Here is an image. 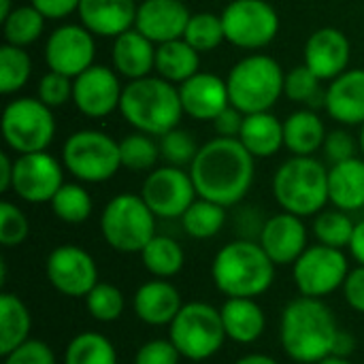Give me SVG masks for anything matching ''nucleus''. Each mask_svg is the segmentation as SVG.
Listing matches in <instances>:
<instances>
[{
  "label": "nucleus",
  "instance_id": "ddd939ff",
  "mask_svg": "<svg viewBox=\"0 0 364 364\" xmlns=\"http://www.w3.org/2000/svg\"><path fill=\"white\" fill-rule=\"evenodd\" d=\"M141 196L156 218L181 220V215L198 198V192L190 171L164 164L147 173Z\"/></svg>",
  "mask_w": 364,
  "mask_h": 364
},
{
  "label": "nucleus",
  "instance_id": "e433bc0d",
  "mask_svg": "<svg viewBox=\"0 0 364 364\" xmlns=\"http://www.w3.org/2000/svg\"><path fill=\"white\" fill-rule=\"evenodd\" d=\"M119 156H122V168H128L132 173L154 171L158 160H162L158 139L136 130L119 141Z\"/></svg>",
  "mask_w": 364,
  "mask_h": 364
},
{
  "label": "nucleus",
  "instance_id": "de8ad7c7",
  "mask_svg": "<svg viewBox=\"0 0 364 364\" xmlns=\"http://www.w3.org/2000/svg\"><path fill=\"white\" fill-rule=\"evenodd\" d=\"M179 360L181 354L171 339H151L136 350L132 364H179Z\"/></svg>",
  "mask_w": 364,
  "mask_h": 364
},
{
  "label": "nucleus",
  "instance_id": "5fc2aeb1",
  "mask_svg": "<svg viewBox=\"0 0 364 364\" xmlns=\"http://www.w3.org/2000/svg\"><path fill=\"white\" fill-rule=\"evenodd\" d=\"M13 164H15V160L6 151H2L0 154V192L2 194L9 192L13 186Z\"/></svg>",
  "mask_w": 364,
  "mask_h": 364
},
{
  "label": "nucleus",
  "instance_id": "f704fd0d",
  "mask_svg": "<svg viewBox=\"0 0 364 364\" xmlns=\"http://www.w3.org/2000/svg\"><path fill=\"white\" fill-rule=\"evenodd\" d=\"M224 224H226V207L200 196L181 215V226L186 235L196 241L213 239L215 235H220Z\"/></svg>",
  "mask_w": 364,
  "mask_h": 364
},
{
  "label": "nucleus",
  "instance_id": "4c0bfd02",
  "mask_svg": "<svg viewBox=\"0 0 364 364\" xmlns=\"http://www.w3.org/2000/svg\"><path fill=\"white\" fill-rule=\"evenodd\" d=\"M32 75V58L26 51V47L9 45L4 43L0 47V94L13 96L26 83Z\"/></svg>",
  "mask_w": 364,
  "mask_h": 364
},
{
  "label": "nucleus",
  "instance_id": "0eeeda50",
  "mask_svg": "<svg viewBox=\"0 0 364 364\" xmlns=\"http://www.w3.org/2000/svg\"><path fill=\"white\" fill-rule=\"evenodd\" d=\"M100 235L119 254H141L156 237V215L141 194L122 192L105 205Z\"/></svg>",
  "mask_w": 364,
  "mask_h": 364
},
{
  "label": "nucleus",
  "instance_id": "37998d69",
  "mask_svg": "<svg viewBox=\"0 0 364 364\" xmlns=\"http://www.w3.org/2000/svg\"><path fill=\"white\" fill-rule=\"evenodd\" d=\"M158 143H160V158L164 160V164L179 166V168H186V166L190 168V164L194 162L200 149L194 136L183 128L168 130L166 134L158 136Z\"/></svg>",
  "mask_w": 364,
  "mask_h": 364
},
{
  "label": "nucleus",
  "instance_id": "a211bd4d",
  "mask_svg": "<svg viewBox=\"0 0 364 364\" xmlns=\"http://www.w3.org/2000/svg\"><path fill=\"white\" fill-rule=\"evenodd\" d=\"M352 45L343 30L324 26L309 34L303 47V64L322 81H333L350 68Z\"/></svg>",
  "mask_w": 364,
  "mask_h": 364
},
{
  "label": "nucleus",
  "instance_id": "58836bf2",
  "mask_svg": "<svg viewBox=\"0 0 364 364\" xmlns=\"http://www.w3.org/2000/svg\"><path fill=\"white\" fill-rule=\"evenodd\" d=\"M356 222L350 218L348 211L341 209H324L318 215H314V235L318 243L328 247H350V241L354 237Z\"/></svg>",
  "mask_w": 364,
  "mask_h": 364
},
{
  "label": "nucleus",
  "instance_id": "13d9d810",
  "mask_svg": "<svg viewBox=\"0 0 364 364\" xmlns=\"http://www.w3.org/2000/svg\"><path fill=\"white\" fill-rule=\"evenodd\" d=\"M13 9H15L13 6V0H0V21H4L11 15Z\"/></svg>",
  "mask_w": 364,
  "mask_h": 364
},
{
  "label": "nucleus",
  "instance_id": "6ab92c4d",
  "mask_svg": "<svg viewBox=\"0 0 364 364\" xmlns=\"http://www.w3.org/2000/svg\"><path fill=\"white\" fill-rule=\"evenodd\" d=\"M303 220L305 218H299L288 211L275 213L264 220L258 235V243L277 267L294 264L301 258V254L309 247L307 226Z\"/></svg>",
  "mask_w": 364,
  "mask_h": 364
},
{
  "label": "nucleus",
  "instance_id": "4468645a",
  "mask_svg": "<svg viewBox=\"0 0 364 364\" xmlns=\"http://www.w3.org/2000/svg\"><path fill=\"white\" fill-rule=\"evenodd\" d=\"M45 277L55 292L70 299H85L100 282L92 254L73 243L58 245L49 252L45 260Z\"/></svg>",
  "mask_w": 364,
  "mask_h": 364
},
{
  "label": "nucleus",
  "instance_id": "423d86ee",
  "mask_svg": "<svg viewBox=\"0 0 364 364\" xmlns=\"http://www.w3.org/2000/svg\"><path fill=\"white\" fill-rule=\"evenodd\" d=\"M230 105L241 113L271 111L284 96L286 73L282 64L267 53H250L241 58L226 77Z\"/></svg>",
  "mask_w": 364,
  "mask_h": 364
},
{
  "label": "nucleus",
  "instance_id": "393cba45",
  "mask_svg": "<svg viewBox=\"0 0 364 364\" xmlns=\"http://www.w3.org/2000/svg\"><path fill=\"white\" fill-rule=\"evenodd\" d=\"M156 47L158 45L145 34H141L136 28H130L113 38L111 66L128 81L143 79L156 70Z\"/></svg>",
  "mask_w": 364,
  "mask_h": 364
},
{
  "label": "nucleus",
  "instance_id": "c756f323",
  "mask_svg": "<svg viewBox=\"0 0 364 364\" xmlns=\"http://www.w3.org/2000/svg\"><path fill=\"white\" fill-rule=\"evenodd\" d=\"M200 70V53L186 41L175 38L156 47V75L181 85Z\"/></svg>",
  "mask_w": 364,
  "mask_h": 364
},
{
  "label": "nucleus",
  "instance_id": "c03bdc74",
  "mask_svg": "<svg viewBox=\"0 0 364 364\" xmlns=\"http://www.w3.org/2000/svg\"><path fill=\"white\" fill-rule=\"evenodd\" d=\"M30 235V222L26 213L9 200L0 203V245L17 247Z\"/></svg>",
  "mask_w": 364,
  "mask_h": 364
},
{
  "label": "nucleus",
  "instance_id": "1a4fd4ad",
  "mask_svg": "<svg viewBox=\"0 0 364 364\" xmlns=\"http://www.w3.org/2000/svg\"><path fill=\"white\" fill-rule=\"evenodd\" d=\"M62 164L81 183H105L122 168L119 141L102 130H77L64 141Z\"/></svg>",
  "mask_w": 364,
  "mask_h": 364
},
{
  "label": "nucleus",
  "instance_id": "4be33fe9",
  "mask_svg": "<svg viewBox=\"0 0 364 364\" xmlns=\"http://www.w3.org/2000/svg\"><path fill=\"white\" fill-rule=\"evenodd\" d=\"M324 109L331 119L341 126L364 124V68H348L328 81L324 92Z\"/></svg>",
  "mask_w": 364,
  "mask_h": 364
},
{
  "label": "nucleus",
  "instance_id": "39448f33",
  "mask_svg": "<svg viewBox=\"0 0 364 364\" xmlns=\"http://www.w3.org/2000/svg\"><path fill=\"white\" fill-rule=\"evenodd\" d=\"M273 196L282 211L318 215L328 205V168L314 156H292L273 175Z\"/></svg>",
  "mask_w": 364,
  "mask_h": 364
},
{
  "label": "nucleus",
  "instance_id": "09e8293b",
  "mask_svg": "<svg viewBox=\"0 0 364 364\" xmlns=\"http://www.w3.org/2000/svg\"><path fill=\"white\" fill-rule=\"evenodd\" d=\"M324 154L326 158L331 160V164H337V162H343V160H350V158H356L358 154V143L356 139L346 130V128H337L333 132L326 134V141H324Z\"/></svg>",
  "mask_w": 364,
  "mask_h": 364
},
{
  "label": "nucleus",
  "instance_id": "bf43d9fd",
  "mask_svg": "<svg viewBox=\"0 0 364 364\" xmlns=\"http://www.w3.org/2000/svg\"><path fill=\"white\" fill-rule=\"evenodd\" d=\"M318 364H354L350 358H343V356H335V354H331V356H326L324 360H320Z\"/></svg>",
  "mask_w": 364,
  "mask_h": 364
},
{
  "label": "nucleus",
  "instance_id": "72a5a7b5",
  "mask_svg": "<svg viewBox=\"0 0 364 364\" xmlns=\"http://www.w3.org/2000/svg\"><path fill=\"white\" fill-rule=\"evenodd\" d=\"M51 211L53 215L64 224H83L90 220L94 211V200L87 188L81 181H64V186L55 192L51 198Z\"/></svg>",
  "mask_w": 364,
  "mask_h": 364
},
{
  "label": "nucleus",
  "instance_id": "b1692460",
  "mask_svg": "<svg viewBox=\"0 0 364 364\" xmlns=\"http://www.w3.org/2000/svg\"><path fill=\"white\" fill-rule=\"evenodd\" d=\"M181 307V294L168 279L154 277L151 282L141 284L132 296L134 316L147 326H171Z\"/></svg>",
  "mask_w": 364,
  "mask_h": 364
},
{
  "label": "nucleus",
  "instance_id": "7c9ffc66",
  "mask_svg": "<svg viewBox=\"0 0 364 364\" xmlns=\"http://www.w3.org/2000/svg\"><path fill=\"white\" fill-rule=\"evenodd\" d=\"M32 316L28 305L13 292H0V354L6 356L30 339Z\"/></svg>",
  "mask_w": 364,
  "mask_h": 364
},
{
  "label": "nucleus",
  "instance_id": "6e6d98bb",
  "mask_svg": "<svg viewBox=\"0 0 364 364\" xmlns=\"http://www.w3.org/2000/svg\"><path fill=\"white\" fill-rule=\"evenodd\" d=\"M354 350H356V339H354V335H352V333H348V331H339L333 354H335V356L350 358Z\"/></svg>",
  "mask_w": 364,
  "mask_h": 364
},
{
  "label": "nucleus",
  "instance_id": "9d476101",
  "mask_svg": "<svg viewBox=\"0 0 364 364\" xmlns=\"http://www.w3.org/2000/svg\"><path fill=\"white\" fill-rule=\"evenodd\" d=\"M2 139L11 151L36 154L47 151L55 136L53 109L34 96H17L2 111Z\"/></svg>",
  "mask_w": 364,
  "mask_h": 364
},
{
  "label": "nucleus",
  "instance_id": "bb28decb",
  "mask_svg": "<svg viewBox=\"0 0 364 364\" xmlns=\"http://www.w3.org/2000/svg\"><path fill=\"white\" fill-rule=\"evenodd\" d=\"M220 314L226 337L239 346L256 343L267 331V316L256 299H226Z\"/></svg>",
  "mask_w": 364,
  "mask_h": 364
},
{
  "label": "nucleus",
  "instance_id": "864d4df0",
  "mask_svg": "<svg viewBox=\"0 0 364 364\" xmlns=\"http://www.w3.org/2000/svg\"><path fill=\"white\" fill-rule=\"evenodd\" d=\"M350 254H352V258L358 262V264H363L364 267V220L360 222H356V228H354V237H352V241H350Z\"/></svg>",
  "mask_w": 364,
  "mask_h": 364
},
{
  "label": "nucleus",
  "instance_id": "49530a36",
  "mask_svg": "<svg viewBox=\"0 0 364 364\" xmlns=\"http://www.w3.org/2000/svg\"><path fill=\"white\" fill-rule=\"evenodd\" d=\"M2 364H58L53 350L41 339H28L6 356H2Z\"/></svg>",
  "mask_w": 364,
  "mask_h": 364
},
{
  "label": "nucleus",
  "instance_id": "4d7b16f0",
  "mask_svg": "<svg viewBox=\"0 0 364 364\" xmlns=\"http://www.w3.org/2000/svg\"><path fill=\"white\" fill-rule=\"evenodd\" d=\"M235 364H279L273 356H267V354H245L241 356Z\"/></svg>",
  "mask_w": 364,
  "mask_h": 364
},
{
  "label": "nucleus",
  "instance_id": "f3484780",
  "mask_svg": "<svg viewBox=\"0 0 364 364\" xmlns=\"http://www.w3.org/2000/svg\"><path fill=\"white\" fill-rule=\"evenodd\" d=\"M124 83L113 66L94 64L75 77L73 105L85 117L100 119L119 109Z\"/></svg>",
  "mask_w": 364,
  "mask_h": 364
},
{
  "label": "nucleus",
  "instance_id": "a18cd8bd",
  "mask_svg": "<svg viewBox=\"0 0 364 364\" xmlns=\"http://www.w3.org/2000/svg\"><path fill=\"white\" fill-rule=\"evenodd\" d=\"M73 85L75 79L55 70H47L36 85V98L43 100L47 107L58 109L64 107L68 100H73Z\"/></svg>",
  "mask_w": 364,
  "mask_h": 364
},
{
  "label": "nucleus",
  "instance_id": "a878e982",
  "mask_svg": "<svg viewBox=\"0 0 364 364\" xmlns=\"http://www.w3.org/2000/svg\"><path fill=\"white\" fill-rule=\"evenodd\" d=\"M328 203L354 213L364 209V158H350L328 168Z\"/></svg>",
  "mask_w": 364,
  "mask_h": 364
},
{
  "label": "nucleus",
  "instance_id": "aec40b11",
  "mask_svg": "<svg viewBox=\"0 0 364 364\" xmlns=\"http://www.w3.org/2000/svg\"><path fill=\"white\" fill-rule=\"evenodd\" d=\"M192 13L183 0H143L136 9L134 28L151 43L162 45L183 38Z\"/></svg>",
  "mask_w": 364,
  "mask_h": 364
},
{
  "label": "nucleus",
  "instance_id": "473e14b6",
  "mask_svg": "<svg viewBox=\"0 0 364 364\" xmlns=\"http://www.w3.org/2000/svg\"><path fill=\"white\" fill-rule=\"evenodd\" d=\"M62 364H117V352L109 337L85 331L68 341Z\"/></svg>",
  "mask_w": 364,
  "mask_h": 364
},
{
  "label": "nucleus",
  "instance_id": "412c9836",
  "mask_svg": "<svg viewBox=\"0 0 364 364\" xmlns=\"http://www.w3.org/2000/svg\"><path fill=\"white\" fill-rule=\"evenodd\" d=\"M177 87L183 113L196 122H213L226 107H230L228 83L215 73L198 70Z\"/></svg>",
  "mask_w": 364,
  "mask_h": 364
},
{
  "label": "nucleus",
  "instance_id": "c85d7f7f",
  "mask_svg": "<svg viewBox=\"0 0 364 364\" xmlns=\"http://www.w3.org/2000/svg\"><path fill=\"white\" fill-rule=\"evenodd\" d=\"M239 141L256 160L271 158L284 147V122L271 111L250 113L243 119Z\"/></svg>",
  "mask_w": 364,
  "mask_h": 364
},
{
  "label": "nucleus",
  "instance_id": "79ce46f5",
  "mask_svg": "<svg viewBox=\"0 0 364 364\" xmlns=\"http://www.w3.org/2000/svg\"><path fill=\"white\" fill-rule=\"evenodd\" d=\"M324 92L326 90H322V79L305 64H299L290 73H286L284 96H288L292 102L307 105L311 109L318 102L324 105Z\"/></svg>",
  "mask_w": 364,
  "mask_h": 364
},
{
  "label": "nucleus",
  "instance_id": "8fccbe9b",
  "mask_svg": "<svg viewBox=\"0 0 364 364\" xmlns=\"http://www.w3.org/2000/svg\"><path fill=\"white\" fill-rule=\"evenodd\" d=\"M343 299L346 303L358 311V314H364V267L358 264L356 269L350 271L346 284H343Z\"/></svg>",
  "mask_w": 364,
  "mask_h": 364
},
{
  "label": "nucleus",
  "instance_id": "3c124183",
  "mask_svg": "<svg viewBox=\"0 0 364 364\" xmlns=\"http://www.w3.org/2000/svg\"><path fill=\"white\" fill-rule=\"evenodd\" d=\"M243 119L245 113H241L237 107H226L211 124L218 136H226V139H239V132L243 128Z\"/></svg>",
  "mask_w": 364,
  "mask_h": 364
},
{
  "label": "nucleus",
  "instance_id": "ea45409f",
  "mask_svg": "<svg viewBox=\"0 0 364 364\" xmlns=\"http://www.w3.org/2000/svg\"><path fill=\"white\" fill-rule=\"evenodd\" d=\"M183 38L198 51V53H209L215 51L224 41V23H222V15L211 13V11H200V13H192L188 28L183 32Z\"/></svg>",
  "mask_w": 364,
  "mask_h": 364
},
{
  "label": "nucleus",
  "instance_id": "f8f14e48",
  "mask_svg": "<svg viewBox=\"0 0 364 364\" xmlns=\"http://www.w3.org/2000/svg\"><path fill=\"white\" fill-rule=\"evenodd\" d=\"M350 260L343 250L322 243L309 245L292 264V277L301 296L324 299L341 290L350 275Z\"/></svg>",
  "mask_w": 364,
  "mask_h": 364
},
{
  "label": "nucleus",
  "instance_id": "a19ab883",
  "mask_svg": "<svg viewBox=\"0 0 364 364\" xmlns=\"http://www.w3.org/2000/svg\"><path fill=\"white\" fill-rule=\"evenodd\" d=\"M85 307L96 322L111 324L122 318L126 309V296L117 286L109 282H98L85 296Z\"/></svg>",
  "mask_w": 364,
  "mask_h": 364
},
{
  "label": "nucleus",
  "instance_id": "6e6552de",
  "mask_svg": "<svg viewBox=\"0 0 364 364\" xmlns=\"http://www.w3.org/2000/svg\"><path fill=\"white\" fill-rule=\"evenodd\" d=\"M168 339L179 350L181 358L203 363L213 358L226 343V331L220 309L209 303H183L181 311L168 326Z\"/></svg>",
  "mask_w": 364,
  "mask_h": 364
},
{
  "label": "nucleus",
  "instance_id": "2eb2a0df",
  "mask_svg": "<svg viewBox=\"0 0 364 364\" xmlns=\"http://www.w3.org/2000/svg\"><path fill=\"white\" fill-rule=\"evenodd\" d=\"M64 164L49 151L19 154L13 164L11 192L30 205L51 203L55 192L64 186Z\"/></svg>",
  "mask_w": 364,
  "mask_h": 364
},
{
  "label": "nucleus",
  "instance_id": "9b49d317",
  "mask_svg": "<svg viewBox=\"0 0 364 364\" xmlns=\"http://www.w3.org/2000/svg\"><path fill=\"white\" fill-rule=\"evenodd\" d=\"M226 41L245 51L269 47L279 32V15L267 0H230L222 11Z\"/></svg>",
  "mask_w": 364,
  "mask_h": 364
},
{
  "label": "nucleus",
  "instance_id": "7ed1b4c3",
  "mask_svg": "<svg viewBox=\"0 0 364 364\" xmlns=\"http://www.w3.org/2000/svg\"><path fill=\"white\" fill-rule=\"evenodd\" d=\"M275 262L252 239L226 243L211 262V279L226 299H258L275 284Z\"/></svg>",
  "mask_w": 364,
  "mask_h": 364
},
{
  "label": "nucleus",
  "instance_id": "20e7f679",
  "mask_svg": "<svg viewBox=\"0 0 364 364\" xmlns=\"http://www.w3.org/2000/svg\"><path fill=\"white\" fill-rule=\"evenodd\" d=\"M119 113L136 132H145L156 139L179 128L181 117L186 115L179 87L160 75L128 81L122 92Z\"/></svg>",
  "mask_w": 364,
  "mask_h": 364
},
{
  "label": "nucleus",
  "instance_id": "c9c22d12",
  "mask_svg": "<svg viewBox=\"0 0 364 364\" xmlns=\"http://www.w3.org/2000/svg\"><path fill=\"white\" fill-rule=\"evenodd\" d=\"M45 21H47L45 15L38 9H34L32 4L15 6L11 11V15L4 21H0L4 43L17 45V47H28V45L36 43L45 32Z\"/></svg>",
  "mask_w": 364,
  "mask_h": 364
},
{
  "label": "nucleus",
  "instance_id": "2f4dec72",
  "mask_svg": "<svg viewBox=\"0 0 364 364\" xmlns=\"http://www.w3.org/2000/svg\"><path fill=\"white\" fill-rule=\"evenodd\" d=\"M139 256L145 271L156 279H173L183 271L186 264L183 247L166 235H156Z\"/></svg>",
  "mask_w": 364,
  "mask_h": 364
},
{
  "label": "nucleus",
  "instance_id": "f257e3e1",
  "mask_svg": "<svg viewBox=\"0 0 364 364\" xmlns=\"http://www.w3.org/2000/svg\"><path fill=\"white\" fill-rule=\"evenodd\" d=\"M188 171L200 198L228 209L239 205L252 190L256 158L239 139L215 136L200 145Z\"/></svg>",
  "mask_w": 364,
  "mask_h": 364
},
{
  "label": "nucleus",
  "instance_id": "052dcab7",
  "mask_svg": "<svg viewBox=\"0 0 364 364\" xmlns=\"http://www.w3.org/2000/svg\"><path fill=\"white\" fill-rule=\"evenodd\" d=\"M358 147H360V154L364 158V124L360 126V136H358Z\"/></svg>",
  "mask_w": 364,
  "mask_h": 364
},
{
  "label": "nucleus",
  "instance_id": "603ef678",
  "mask_svg": "<svg viewBox=\"0 0 364 364\" xmlns=\"http://www.w3.org/2000/svg\"><path fill=\"white\" fill-rule=\"evenodd\" d=\"M79 2L81 0H30V4L45 15V19H53V21H60L70 13H77Z\"/></svg>",
  "mask_w": 364,
  "mask_h": 364
},
{
  "label": "nucleus",
  "instance_id": "5701e85b",
  "mask_svg": "<svg viewBox=\"0 0 364 364\" xmlns=\"http://www.w3.org/2000/svg\"><path fill=\"white\" fill-rule=\"evenodd\" d=\"M136 0H81L77 15L94 36L115 38L134 28Z\"/></svg>",
  "mask_w": 364,
  "mask_h": 364
},
{
  "label": "nucleus",
  "instance_id": "cd10ccee",
  "mask_svg": "<svg viewBox=\"0 0 364 364\" xmlns=\"http://www.w3.org/2000/svg\"><path fill=\"white\" fill-rule=\"evenodd\" d=\"M324 119L309 107L290 113L284 119V147L292 156H314L326 141Z\"/></svg>",
  "mask_w": 364,
  "mask_h": 364
},
{
  "label": "nucleus",
  "instance_id": "dca6fc26",
  "mask_svg": "<svg viewBox=\"0 0 364 364\" xmlns=\"http://www.w3.org/2000/svg\"><path fill=\"white\" fill-rule=\"evenodd\" d=\"M96 41L83 23L58 26L45 43V62L49 70L79 77L83 70L94 66Z\"/></svg>",
  "mask_w": 364,
  "mask_h": 364
},
{
  "label": "nucleus",
  "instance_id": "f03ea898",
  "mask_svg": "<svg viewBox=\"0 0 364 364\" xmlns=\"http://www.w3.org/2000/svg\"><path fill=\"white\" fill-rule=\"evenodd\" d=\"M339 331L333 309L322 299L299 296L282 311L279 346L294 363L318 364L333 354Z\"/></svg>",
  "mask_w": 364,
  "mask_h": 364
}]
</instances>
